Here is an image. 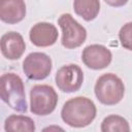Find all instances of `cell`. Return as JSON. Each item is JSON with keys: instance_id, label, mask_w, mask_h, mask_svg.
Returning <instances> with one entry per match:
<instances>
[{"instance_id": "obj_1", "label": "cell", "mask_w": 132, "mask_h": 132, "mask_svg": "<svg viewBox=\"0 0 132 132\" xmlns=\"http://www.w3.org/2000/svg\"><path fill=\"white\" fill-rule=\"evenodd\" d=\"M96 113V105L91 99L77 96L64 103L61 110V118L70 127L84 128L95 120Z\"/></svg>"}, {"instance_id": "obj_2", "label": "cell", "mask_w": 132, "mask_h": 132, "mask_svg": "<svg viewBox=\"0 0 132 132\" xmlns=\"http://www.w3.org/2000/svg\"><path fill=\"white\" fill-rule=\"evenodd\" d=\"M0 97L12 109L26 112L27 102L23 79L15 73H4L0 78Z\"/></svg>"}, {"instance_id": "obj_3", "label": "cell", "mask_w": 132, "mask_h": 132, "mask_svg": "<svg viewBox=\"0 0 132 132\" xmlns=\"http://www.w3.org/2000/svg\"><path fill=\"white\" fill-rule=\"evenodd\" d=\"M94 92L97 99L105 105H116L124 97L125 86L123 80L113 73H105L98 77Z\"/></svg>"}, {"instance_id": "obj_4", "label": "cell", "mask_w": 132, "mask_h": 132, "mask_svg": "<svg viewBox=\"0 0 132 132\" xmlns=\"http://www.w3.org/2000/svg\"><path fill=\"white\" fill-rule=\"evenodd\" d=\"M58 103V94L52 86L36 85L30 91V110L36 116L52 113Z\"/></svg>"}, {"instance_id": "obj_5", "label": "cell", "mask_w": 132, "mask_h": 132, "mask_svg": "<svg viewBox=\"0 0 132 132\" xmlns=\"http://www.w3.org/2000/svg\"><path fill=\"white\" fill-rule=\"evenodd\" d=\"M62 30V45L66 48L80 46L87 38V31L70 13H63L58 20Z\"/></svg>"}, {"instance_id": "obj_6", "label": "cell", "mask_w": 132, "mask_h": 132, "mask_svg": "<svg viewBox=\"0 0 132 132\" xmlns=\"http://www.w3.org/2000/svg\"><path fill=\"white\" fill-rule=\"evenodd\" d=\"M23 71L29 79L42 80L52 71V59L44 53L33 52L25 58Z\"/></svg>"}, {"instance_id": "obj_7", "label": "cell", "mask_w": 132, "mask_h": 132, "mask_svg": "<svg viewBox=\"0 0 132 132\" xmlns=\"http://www.w3.org/2000/svg\"><path fill=\"white\" fill-rule=\"evenodd\" d=\"M55 81L60 91L73 93L80 89L84 82V72L76 64L62 66L56 73Z\"/></svg>"}, {"instance_id": "obj_8", "label": "cell", "mask_w": 132, "mask_h": 132, "mask_svg": "<svg viewBox=\"0 0 132 132\" xmlns=\"http://www.w3.org/2000/svg\"><path fill=\"white\" fill-rule=\"evenodd\" d=\"M81 60L88 68L100 70L110 64L112 54L106 46L102 44H91L84 48Z\"/></svg>"}, {"instance_id": "obj_9", "label": "cell", "mask_w": 132, "mask_h": 132, "mask_svg": "<svg viewBox=\"0 0 132 132\" xmlns=\"http://www.w3.org/2000/svg\"><path fill=\"white\" fill-rule=\"evenodd\" d=\"M58 36L59 33L56 26L47 22L35 24L29 32L31 42L38 47H46L55 44Z\"/></svg>"}, {"instance_id": "obj_10", "label": "cell", "mask_w": 132, "mask_h": 132, "mask_svg": "<svg viewBox=\"0 0 132 132\" xmlns=\"http://www.w3.org/2000/svg\"><path fill=\"white\" fill-rule=\"evenodd\" d=\"M0 44L2 55L8 60L20 59L26 50V43L23 36L14 31L3 34L0 40Z\"/></svg>"}, {"instance_id": "obj_11", "label": "cell", "mask_w": 132, "mask_h": 132, "mask_svg": "<svg viewBox=\"0 0 132 132\" xmlns=\"http://www.w3.org/2000/svg\"><path fill=\"white\" fill-rule=\"evenodd\" d=\"M26 16L24 0H0V19L6 24H16Z\"/></svg>"}, {"instance_id": "obj_12", "label": "cell", "mask_w": 132, "mask_h": 132, "mask_svg": "<svg viewBox=\"0 0 132 132\" xmlns=\"http://www.w3.org/2000/svg\"><path fill=\"white\" fill-rule=\"evenodd\" d=\"M35 129L34 121L26 116L11 114L4 122V130L6 132H33Z\"/></svg>"}, {"instance_id": "obj_13", "label": "cell", "mask_w": 132, "mask_h": 132, "mask_svg": "<svg viewBox=\"0 0 132 132\" xmlns=\"http://www.w3.org/2000/svg\"><path fill=\"white\" fill-rule=\"evenodd\" d=\"M73 9L77 15L90 22L97 18L100 11L99 0H73Z\"/></svg>"}, {"instance_id": "obj_14", "label": "cell", "mask_w": 132, "mask_h": 132, "mask_svg": "<svg viewBox=\"0 0 132 132\" xmlns=\"http://www.w3.org/2000/svg\"><path fill=\"white\" fill-rule=\"evenodd\" d=\"M102 132H129L130 127L126 119L118 114L106 117L101 123Z\"/></svg>"}, {"instance_id": "obj_15", "label": "cell", "mask_w": 132, "mask_h": 132, "mask_svg": "<svg viewBox=\"0 0 132 132\" xmlns=\"http://www.w3.org/2000/svg\"><path fill=\"white\" fill-rule=\"evenodd\" d=\"M119 39L124 48L132 51V22L125 24L121 28L119 32Z\"/></svg>"}, {"instance_id": "obj_16", "label": "cell", "mask_w": 132, "mask_h": 132, "mask_svg": "<svg viewBox=\"0 0 132 132\" xmlns=\"http://www.w3.org/2000/svg\"><path fill=\"white\" fill-rule=\"evenodd\" d=\"M108 5L110 6H113V7H121V6H124L128 0H104Z\"/></svg>"}, {"instance_id": "obj_17", "label": "cell", "mask_w": 132, "mask_h": 132, "mask_svg": "<svg viewBox=\"0 0 132 132\" xmlns=\"http://www.w3.org/2000/svg\"><path fill=\"white\" fill-rule=\"evenodd\" d=\"M51 129H57V130H61V131H63V129L60 128V127H48V128H44L43 130L46 131V130H51Z\"/></svg>"}]
</instances>
